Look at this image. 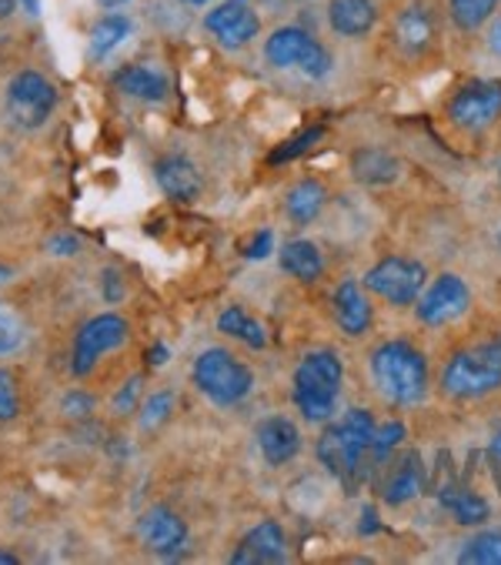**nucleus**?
Returning <instances> with one entry per match:
<instances>
[{
  "mask_svg": "<svg viewBox=\"0 0 501 565\" xmlns=\"http://www.w3.org/2000/svg\"><path fill=\"white\" fill-rule=\"evenodd\" d=\"M174 412V395L171 392H154L145 405H141V428L145 431H158Z\"/></svg>",
  "mask_w": 501,
  "mask_h": 565,
  "instance_id": "32",
  "label": "nucleus"
},
{
  "mask_svg": "<svg viewBox=\"0 0 501 565\" xmlns=\"http://www.w3.org/2000/svg\"><path fill=\"white\" fill-rule=\"evenodd\" d=\"M488 47H491V51H494V54L501 57V24H494V28H491V38H488Z\"/></svg>",
  "mask_w": 501,
  "mask_h": 565,
  "instance_id": "42",
  "label": "nucleus"
},
{
  "mask_svg": "<svg viewBox=\"0 0 501 565\" xmlns=\"http://www.w3.org/2000/svg\"><path fill=\"white\" fill-rule=\"evenodd\" d=\"M100 8H107V11H114V8H124V4H131V0H97Z\"/></svg>",
  "mask_w": 501,
  "mask_h": 565,
  "instance_id": "45",
  "label": "nucleus"
},
{
  "mask_svg": "<svg viewBox=\"0 0 501 565\" xmlns=\"http://www.w3.org/2000/svg\"><path fill=\"white\" fill-rule=\"evenodd\" d=\"M428 281V268L415 258H382L374 268H367L364 285L371 295L385 298L388 305L402 308V305H415L422 298V288Z\"/></svg>",
  "mask_w": 501,
  "mask_h": 565,
  "instance_id": "8",
  "label": "nucleus"
},
{
  "mask_svg": "<svg viewBox=\"0 0 501 565\" xmlns=\"http://www.w3.org/2000/svg\"><path fill=\"white\" fill-rule=\"evenodd\" d=\"M271 245H275V235L271 232H258L255 238L244 245V258H268Z\"/></svg>",
  "mask_w": 501,
  "mask_h": 565,
  "instance_id": "36",
  "label": "nucleus"
},
{
  "mask_svg": "<svg viewBox=\"0 0 501 565\" xmlns=\"http://www.w3.org/2000/svg\"><path fill=\"white\" fill-rule=\"evenodd\" d=\"M131 34V21L124 18V14H107L94 24L90 31V54L94 57H107L114 47H120L124 41H128Z\"/></svg>",
  "mask_w": 501,
  "mask_h": 565,
  "instance_id": "27",
  "label": "nucleus"
},
{
  "mask_svg": "<svg viewBox=\"0 0 501 565\" xmlns=\"http://www.w3.org/2000/svg\"><path fill=\"white\" fill-rule=\"evenodd\" d=\"M334 318H338L341 331L351 334V338H358V334H364L371 328V305H367V298H364V291H361V285L354 278L338 285V291H334Z\"/></svg>",
  "mask_w": 501,
  "mask_h": 565,
  "instance_id": "20",
  "label": "nucleus"
},
{
  "mask_svg": "<svg viewBox=\"0 0 501 565\" xmlns=\"http://www.w3.org/2000/svg\"><path fill=\"white\" fill-rule=\"evenodd\" d=\"M392 38H395L402 54H408V57L425 54L431 47V41H435V18H431V11L425 4H408L405 11H398Z\"/></svg>",
  "mask_w": 501,
  "mask_h": 565,
  "instance_id": "16",
  "label": "nucleus"
},
{
  "mask_svg": "<svg viewBox=\"0 0 501 565\" xmlns=\"http://www.w3.org/2000/svg\"><path fill=\"white\" fill-rule=\"evenodd\" d=\"M398 158L382 148H358L351 154V174L361 184H392L398 178Z\"/></svg>",
  "mask_w": 501,
  "mask_h": 565,
  "instance_id": "22",
  "label": "nucleus"
},
{
  "mask_svg": "<svg viewBox=\"0 0 501 565\" xmlns=\"http://www.w3.org/2000/svg\"><path fill=\"white\" fill-rule=\"evenodd\" d=\"M341 385H344L341 359L331 349H315L295 369L291 398L308 422H328L334 415Z\"/></svg>",
  "mask_w": 501,
  "mask_h": 565,
  "instance_id": "3",
  "label": "nucleus"
},
{
  "mask_svg": "<svg viewBox=\"0 0 501 565\" xmlns=\"http://www.w3.org/2000/svg\"><path fill=\"white\" fill-rule=\"evenodd\" d=\"M204 28H207V34H211L221 47L241 51V47H247L250 41L258 38L262 21H258L255 11H250V8L244 4V0H224V4H217V8H211V11L204 14Z\"/></svg>",
  "mask_w": 501,
  "mask_h": 565,
  "instance_id": "11",
  "label": "nucleus"
},
{
  "mask_svg": "<svg viewBox=\"0 0 501 565\" xmlns=\"http://www.w3.org/2000/svg\"><path fill=\"white\" fill-rule=\"evenodd\" d=\"M488 466H491V476H494V486L501 492V428L494 431L491 445H488Z\"/></svg>",
  "mask_w": 501,
  "mask_h": 565,
  "instance_id": "38",
  "label": "nucleus"
},
{
  "mask_svg": "<svg viewBox=\"0 0 501 565\" xmlns=\"http://www.w3.org/2000/svg\"><path fill=\"white\" fill-rule=\"evenodd\" d=\"M184 4H194V8H201V4H207V0H184Z\"/></svg>",
  "mask_w": 501,
  "mask_h": 565,
  "instance_id": "48",
  "label": "nucleus"
},
{
  "mask_svg": "<svg viewBox=\"0 0 501 565\" xmlns=\"http://www.w3.org/2000/svg\"><path fill=\"white\" fill-rule=\"evenodd\" d=\"M18 4H21L31 18H38V14H41V0H18Z\"/></svg>",
  "mask_w": 501,
  "mask_h": 565,
  "instance_id": "43",
  "label": "nucleus"
},
{
  "mask_svg": "<svg viewBox=\"0 0 501 565\" xmlns=\"http://www.w3.org/2000/svg\"><path fill=\"white\" fill-rule=\"evenodd\" d=\"M217 331L221 334H227V338H237V342H244L247 349H265L268 345V331H265V324L258 321V318H250L244 308H224L221 315H217Z\"/></svg>",
  "mask_w": 501,
  "mask_h": 565,
  "instance_id": "26",
  "label": "nucleus"
},
{
  "mask_svg": "<svg viewBox=\"0 0 501 565\" xmlns=\"http://www.w3.org/2000/svg\"><path fill=\"white\" fill-rule=\"evenodd\" d=\"M324 204H328V188H324L321 181H315V178L298 181V184L288 191V198H285V211H288V217H291L295 224L315 221V217L324 211Z\"/></svg>",
  "mask_w": 501,
  "mask_h": 565,
  "instance_id": "25",
  "label": "nucleus"
},
{
  "mask_svg": "<svg viewBox=\"0 0 501 565\" xmlns=\"http://www.w3.org/2000/svg\"><path fill=\"white\" fill-rule=\"evenodd\" d=\"M141 385H145V379H141V375H135L131 382H124V385L117 388L114 402H110V412H114V415H128V412H135V408H138Z\"/></svg>",
  "mask_w": 501,
  "mask_h": 565,
  "instance_id": "35",
  "label": "nucleus"
},
{
  "mask_svg": "<svg viewBox=\"0 0 501 565\" xmlns=\"http://www.w3.org/2000/svg\"><path fill=\"white\" fill-rule=\"evenodd\" d=\"M288 558V542L278 522H262L250 529L231 552V565H271Z\"/></svg>",
  "mask_w": 501,
  "mask_h": 565,
  "instance_id": "15",
  "label": "nucleus"
},
{
  "mask_svg": "<svg viewBox=\"0 0 501 565\" xmlns=\"http://www.w3.org/2000/svg\"><path fill=\"white\" fill-rule=\"evenodd\" d=\"M402 438H405V425H402V422H385V425H379V428H374L371 456H374V459H385V456H392L395 445H398Z\"/></svg>",
  "mask_w": 501,
  "mask_h": 565,
  "instance_id": "33",
  "label": "nucleus"
},
{
  "mask_svg": "<svg viewBox=\"0 0 501 565\" xmlns=\"http://www.w3.org/2000/svg\"><path fill=\"white\" fill-rule=\"evenodd\" d=\"M21 412V395H18V382L8 369H0V422H14Z\"/></svg>",
  "mask_w": 501,
  "mask_h": 565,
  "instance_id": "34",
  "label": "nucleus"
},
{
  "mask_svg": "<svg viewBox=\"0 0 501 565\" xmlns=\"http://www.w3.org/2000/svg\"><path fill=\"white\" fill-rule=\"evenodd\" d=\"M164 362H168V349H164V345H158V349H151V352H148V365L161 369Z\"/></svg>",
  "mask_w": 501,
  "mask_h": 565,
  "instance_id": "41",
  "label": "nucleus"
},
{
  "mask_svg": "<svg viewBox=\"0 0 501 565\" xmlns=\"http://www.w3.org/2000/svg\"><path fill=\"white\" fill-rule=\"evenodd\" d=\"M24 342H28V324H24V318L11 305L0 301V359L14 355Z\"/></svg>",
  "mask_w": 501,
  "mask_h": 565,
  "instance_id": "31",
  "label": "nucleus"
},
{
  "mask_svg": "<svg viewBox=\"0 0 501 565\" xmlns=\"http://www.w3.org/2000/svg\"><path fill=\"white\" fill-rule=\"evenodd\" d=\"M100 285H104V298H107L110 305H114V301H120V278H117V271H114V268H107V271H104Z\"/></svg>",
  "mask_w": 501,
  "mask_h": 565,
  "instance_id": "40",
  "label": "nucleus"
},
{
  "mask_svg": "<svg viewBox=\"0 0 501 565\" xmlns=\"http://www.w3.org/2000/svg\"><path fill=\"white\" fill-rule=\"evenodd\" d=\"M498 248H501V232H498Z\"/></svg>",
  "mask_w": 501,
  "mask_h": 565,
  "instance_id": "50",
  "label": "nucleus"
},
{
  "mask_svg": "<svg viewBox=\"0 0 501 565\" xmlns=\"http://www.w3.org/2000/svg\"><path fill=\"white\" fill-rule=\"evenodd\" d=\"M461 565H501V532H478L458 552Z\"/></svg>",
  "mask_w": 501,
  "mask_h": 565,
  "instance_id": "29",
  "label": "nucleus"
},
{
  "mask_svg": "<svg viewBox=\"0 0 501 565\" xmlns=\"http://www.w3.org/2000/svg\"><path fill=\"white\" fill-rule=\"evenodd\" d=\"M191 379L198 392L207 395L214 405H237L255 388V372L237 362L227 349H204L194 359Z\"/></svg>",
  "mask_w": 501,
  "mask_h": 565,
  "instance_id": "5",
  "label": "nucleus"
},
{
  "mask_svg": "<svg viewBox=\"0 0 501 565\" xmlns=\"http://www.w3.org/2000/svg\"><path fill=\"white\" fill-rule=\"evenodd\" d=\"M14 278V268H8V265H0V285H8Z\"/></svg>",
  "mask_w": 501,
  "mask_h": 565,
  "instance_id": "47",
  "label": "nucleus"
},
{
  "mask_svg": "<svg viewBox=\"0 0 501 565\" xmlns=\"http://www.w3.org/2000/svg\"><path fill=\"white\" fill-rule=\"evenodd\" d=\"M324 138V128L321 125H315V128H305V131H298L295 138H288L285 145H278L271 154H268V164L271 168H278V164H288V161H298L301 154H308L318 141Z\"/></svg>",
  "mask_w": 501,
  "mask_h": 565,
  "instance_id": "30",
  "label": "nucleus"
},
{
  "mask_svg": "<svg viewBox=\"0 0 501 565\" xmlns=\"http://www.w3.org/2000/svg\"><path fill=\"white\" fill-rule=\"evenodd\" d=\"M374 418H371V412H364V408H351V412H344L338 422H331L324 431H321V438H318V445H315V451H318V462L338 479V482H344V489H358L361 486V479H364V459L371 456V441H374Z\"/></svg>",
  "mask_w": 501,
  "mask_h": 565,
  "instance_id": "1",
  "label": "nucleus"
},
{
  "mask_svg": "<svg viewBox=\"0 0 501 565\" xmlns=\"http://www.w3.org/2000/svg\"><path fill=\"white\" fill-rule=\"evenodd\" d=\"M328 24L341 38H364L379 24V8L374 0H331L328 4Z\"/></svg>",
  "mask_w": 501,
  "mask_h": 565,
  "instance_id": "19",
  "label": "nucleus"
},
{
  "mask_svg": "<svg viewBox=\"0 0 501 565\" xmlns=\"http://www.w3.org/2000/svg\"><path fill=\"white\" fill-rule=\"evenodd\" d=\"M47 248H51V255H61L64 258V255H77L81 252V242L71 238V235H61V238H51Z\"/></svg>",
  "mask_w": 501,
  "mask_h": 565,
  "instance_id": "39",
  "label": "nucleus"
},
{
  "mask_svg": "<svg viewBox=\"0 0 501 565\" xmlns=\"http://www.w3.org/2000/svg\"><path fill=\"white\" fill-rule=\"evenodd\" d=\"M494 349H498V352H501V334H498V338H494Z\"/></svg>",
  "mask_w": 501,
  "mask_h": 565,
  "instance_id": "49",
  "label": "nucleus"
},
{
  "mask_svg": "<svg viewBox=\"0 0 501 565\" xmlns=\"http://www.w3.org/2000/svg\"><path fill=\"white\" fill-rule=\"evenodd\" d=\"M494 388H501V352L494 342L455 352L441 372V392L458 402L484 398Z\"/></svg>",
  "mask_w": 501,
  "mask_h": 565,
  "instance_id": "4",
  "label": "nucleus"
},
{
  "mask_svg": "<svg viewBox=\"0 0 501 565\" xmlns=\"http://www.w3.org/2000/svg\"><path fill=\"white\" fill-rule=\"evenodd\" d=\"M154 178L158 188L171 198V201H194L204 188L201 171L194 168V161L181 158V154H168L154 164Z\"/></svg>",
  "mask_w": 501,
  "mask_h": 565,
  "instance_id": "17",
  "label": "nucleus"
},
{
  "mask_svg": "<svg viewBox=\"0 0 501 565\" xmlns=\"http://www.w3.org/2000/svg\"><path fill=\"white\" fill-rule=\"evenodd\" d=\"M501 0H448V11H451V21L455 28L461 31H478L481 24H488L494 18Z\"/></svg>",
  "mask_w": 501,
  "mask_h": 565,
  "instance_id": "28",
  "label": "nucleus"
},
{
  "mask_svg": "<svg viewBox=\"0 0 501 565\" xmlns=\"http://www.w3.org/2000/svg\"><path fill=\"white\" fill-rule=\"evenodd\" d=\"M131 338V324L120 315L107 311V315H94L90 321H84L74 334V349H71V375L74 379H87L94 372V365L107 355L117 352L120 345H128Z\"/></svg>",
  "mask_w": 501,
  "mask_h": 565,
  "instance_id": "6",
  "label": "nucleus"
},
{
  "mask_svg": "<svg viewBox=\"0 0 501 565\" xmlns=\"http://www.w3.org/2000/svg\"><path fill=\"white\" fill-rule=\"evenodd\" d=\"M281 268H285L291 278H298V281H305V285H315V281L324 275V255H321V248H318L315 242L298 238V242H288V245L281 248Z\"/></svg>",
  "mask_w": 501,
  "mask_h": 565,
  "instance_id": "23",
  "label": "nucleus"
},
{
  "mask_svg": "<svg viewBox=\"0 0 501 565\" xmlns=\"http://www.w3.org/2000/svg\"><path fill=\"white\" fill-rule=\"evenodd\" d=\"M471 305V291L458 275H441L435 285L418 298V321L428 328H441L458 321Z\"/></svg>",
  "mask_w": 501,
  "mask_h": 565,
  "instance_id": "12",
  "label": "nucleus"
},
{
  "mask_svg": "<svg viewBox=\"0 0 501 565\" xmlns=\"http://www.w3.org/2000/svg\"><path fill=\"white\" fill-rule=\"evenodd\" d=\"M114 87H117L120 94L138 97V100H148V104L168 97V81H164V74H158V71H151V67H141V64H135V67H120V71L114 74Z\"/></svg>",
  "mask_w": 501,
  "mask_h": 565,
  "instance_id": "21",
  "label": "nucleus"
},
{
  "mask_svg": "<svg viewBox=\"0 0 501 565\" xmlns=\"http://www.w3.org/2000/svg\"><path fill=\"white\" fill-rule=\"evenodd\" d=\"M448 118L455 128L468 135L488 131L501 118V81H471L465 84L451 104H448Z\"/></svg>",
  "mask_w": 501,
  "mask_h": 565,
  "instance_id": "10",
  "label": "nucleus"
},
{
  "mask_svg": "<svg viewBox=\"0 0 501 565\" xmlns=\"http://www.w3.org/2000/svg\"><path fill=\"white\" fill-rule=\"evenodd\" d=\"M438 499L455 515V522H461V525H481L491 515L488 502L465 486H438Z\"/></svg>",
  "mask_w": 501,
  "mask_h": 565,
  "instance_id": "24",
  "label": "nucleus"
},
{
  "mask_svg": "<svg viewBox=\"0 0 501 565\" xmlns=\"http://www.w3.org/2000/svg\"><path fill=\"white\" fill-rule=\"evenodd\" d=\"M498 181H501V171H498Z\"/></svg>",
  "mask_w": 501,
  "mask_h": 565,
  "instance_id": "51",
  "label": "nucleus"
},
{
  "mask_svg": "<svg viewBox=\"0 0 501 565\" xmlns=\"http://www.w3.org/2000/svg\"><path fill=\"white\" fill-rule=\"evenodd\" d=\"M255 438H258V448H262V456H265V462L271 469H281V466L295 462L298 451H301V431L288 415L262 418L258 428H255Z\"/></svg>",
  "mask_w": 501,
  "mask_h": 565,
  "instance_id": "14",
  "label": "nucleus"
},
{
  "mask_svg": "<svg viewBox=\"0 0 501 565\" xmlns=\"http://www.w3.org/2000/svg\"><path fill=\"white\" fill-rule=\"evenodd\" d=\"M138 539L148 552L161 558H178L188 545V522L168 505H151L138 519Z\"/></svg>",
  "mask_w": 501,
  "mask_h": 565,
  "instance_id": "13",
  "label": "nucleus"
},
{
  "mask_svg": "<svg viewBox=\"0 0 501 565\" xmlns=\"http://www.w3.org/2000/svg\"><path fill=\"white\" fill-rule=\"evenodd\" d=\"M90 408H94V398H90V395H84V392H74V395H67V398H64V415L84 418Z\"/></svg>",
  "mask_w": 501,
  "mask_h": 565,
  "instance_id": "37",
  "label": "nucleus"
},
{
  "mask_svg": "<svg viewBox=\"0 0 501 565\" xmlns=\"http://www.w3.org/2000/svg\"><path fill=\"white\" fill-rule=\"evenodd\" d=\"M425 489H428V469L418 451H408V456H402V462L395 466V472L388 476L382 499L388 505H408L412 499L425 495Z\"/></svg>",
  "mask_w": 501,
  "mask_h": 565,
  "instance_id": "18",
  "label": "nucleus"
},
{
  "mask_svg": "<svg viewBox=\"0 0 501 565\" xmlns=\"http://www.w3.org/2000/svg\"><path fill=\"white\" fill-rule=\"evenodd\" d=\"M21 558L14 555V552H4V548H0V565H18Z\"/></svg>",
  "mask_w": 501,
  "mask_h": 565,
  "instance_id": "46",
  "label": "nucleus"
},
{
  "mask_svg": "<svg viewBox=\"0 0 501 565\" xmlns=\"http://www.w3.org/2000/svg\"><path fill=\"white\" fill-rule=\"evenodd\" d=\"M371 379L392 405H415L428 392V362L408 342H385L371 352Z\"/></svg>",
  "mask_w": 501,
  "mask_h": 565,
  "instance_id": "2",
  "label": "nucleus"
},
{
  "mask_svg": "<svg viewBox=\"0 0 501 565\" xmlns=\"http://www.w3.org/2000/svg\"><path fill=\"white\" fill-rule=\"evenodd\" d=\"M8 118L21 131H41L57 110V87L38 74V71H21L8 84Z\"/></svg>",
  "mask_w": 501,
  "mask_h": 565,
  "instance_id": "7",
  "label": "nucleus"
},
{
  "mask_svg": "<svg viewBox=\"0 0 501 565\" xmlns=\"http://www.w3.org/2000/svg\"><path fill=\"white\" fill-rule=\"evenodd\" d=\"M265 57L271 67H301L308 77H324L331 71V54L305 31V28H278L268 41H265Z\"/></svg>",
  "mask_w": 501,
  "mask_h": 565,
  "instance_id": "9",
  "label": "nucleus"
},
{
  "mask_svg": "<svg viewBox=\"0 0 501 565\" xmlns=\"http://www.w3.org/2000/svg\"><path fill=\"white\" fill-rule=\"evenodd\" d=\"M18 11V0H0V18H11Z\"/></svg>",
  "mask_w": 501,
  "mask_h": 565,
  "instance_id": "44",
  "label": "nucleus"
}]
</instances>
